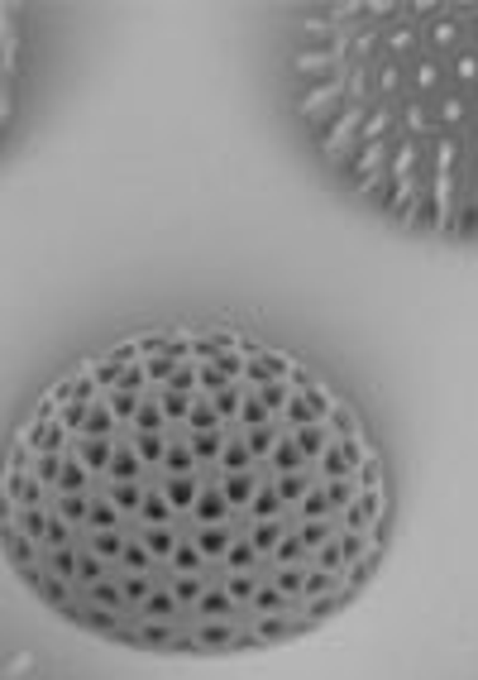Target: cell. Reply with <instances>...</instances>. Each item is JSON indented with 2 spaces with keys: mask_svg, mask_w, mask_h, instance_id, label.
I'll return each mask as SVG.
<instances>
[{
  "mask_svg": "<svg viewBox=\"0 0 478 680\" xmlns=\"http://www.w3.org/2000/svg\"><path fill=\"white\" fill-rule=\"evenodd\" d=\"M383 522V461L354 408L230 331H158L77 365L5 469L15 575L144 651L312 633L369 580Z\"/></svg>",
  "mask_w": 478,
  "mask_h": 680,
  "instance_id": "6da1fadb",
  "label": "cell"
},
{
  "mask_svg": "<svg viewBox=\"0 0 478 680\" xmlns=\"http://www.w3.org/2000/svg\"><path fill=\"white\" fill-rule=\"evenodd\" d=\"M292 101L340 183L406 230L478 245V5H316Z\"/></svg>",
  "mask_w": 478,
  "mask_h": 680,
  "instance_id": "7a4b0ae2",
  "label": "cell"
},
{
  "mask_svg": "<svg viewBox=\"0 0 478 680\" xmlns=\"http://www.w3.org/2000/svg\"><path fill=\"white\" fill-rule=\"evenodd\" d=\"M15 680H20V676H15Z\"/></svg>",
  "mask_w": 478,
  "mask_h": 680,
  "instance_id": "3957f363",
  "label": "cell"
}]
</instances>
